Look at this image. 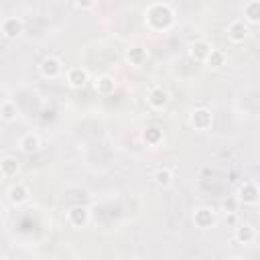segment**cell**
I'll return each mask as SVG.
<instances>
[{"mask_svg":"<svg viewBox=\"0 0 260 260\" xmlns=\"http://www.w3.org/2000/svg\"><path fill=\"white\" fill-rule=\"evenodd\" d=\"M144 24L152 32H165L175 24V10L167 2H154L144 10Z\"/></svg>","mask_w":260,"mask_h":260,"instance_id":"cell-1","label":"cell"},{"mask_svg":"<svg viewBox=\"0 0 260 260\" xmlns=\"http://www.w3.org/2000/svg\"><path fill=\"white\" fill-rule=\"evenodd\" d=\"M193 223H195V228L197 230H211L215 223H217V211L213 209V207H209V205H199V207H195L193 209Z\"/></svg>","mask_w":260,"mask_h":260,"instance_id":"cell-2","label":"cell"},{"mask_svg":"<svg viewBox=\"0 0 260 260\" xmlns=\"http://www.w3.org/2000/svg\"><path fill=\"white\" fill-rule=\"evenodd\" d=\"M225 35H228V41L234 43V45H242L244 41H248L250 37V26L244 22V20H232L225 28Z\"/></svg>","mask_w":260,"mask_h":260,"instance_id":"cell-3","label":"cell"},{"mask_svg":"<svg viewBox=\"0 0 260 260\" xmlns=\"http://www.w3.org/2000/svg\"><path fill=\"white\" fill-rule=\"evenodd\" d=\"M39 71H41V75H43L45 79H57V77H61V73H63V61H61L59 57L49 55V57H45V59L41 61Z\"/></svg>","mask_w":260,"mask_h":260,"instance_id":"cell-4","label":"cell"},{"mask_svg":"<svg viewBox=\"0 0 260 260\" xmlns=\"http://www.w3.org/2000/svg\"><path fill=\"white\" fill-rule=\"evenodd\" d=\"M65 81H67L69 87L81 89V87H85V85L91 81V77H89V71H87L85 67H71V69H67V73H65Z\"/></svg>","mask_w":260,"mask_h":260,"instance_id":"cell-5","label":"cell"},{"mask_svg":"<svg viewBox=\"0 0 260 260\" xmlns=\"http://www.w3.org/2000/svg\"><path fill=\"white\" fill-rule=\"evenodd\" d=\"M189 124L195 130H209L213 124V114L209 108H195L189 116Z\"/></svg>","mask_w":260,"mask_h":260,"instance_id":"cell-6","label":"cell"},{"mask_svg":"<svg viewBox=\"0 0 260 260\" xmlns=\"http://www.w3.org/2000/svg\"><path fill=\"white\" fill-rule=\"evenodd\" d=\"M89 217H91V211L87 205H75L67 211V221L73 228H85L89 223Z\"/></svg>","mask_w":260,"mask_h":260,"instance_id":"cell-7","label":"cell"},{"mask_svg":"<svg viewBox=\"0 0 260 260\" xmlns=\"http://www.w3.org/2000/svg\"><path fill=\"white\" fill-rule=\"evenodd\" d=\"M238 201L240 203H244V205H254L256 201H258V185L254 183V181H244V183H240V187H238Z\"/></svg>","mask_w":260,"mask_h":260,"instance_id":"cell-8","label":"cell"},{"mask_svg":"<svg viewBox=\"0 0 260 260\" xmlns=\"http://www.w3.org/2000/svg\"><path fill=\"white\" fill-rule=\"evenodd\" d=\"M116 87H118V81H116V77L110 75V73H102V75H98V77L93 79V89H95L100 95H112V93L116 91Z\"/></svg>","mask_w":260,"mask_h":260,"instance_id":"cell-9","label":"cell"},{"mask_svg":"<svg viewBox=\"0 0 260 260\" xmlns=\"http://www.w3.org/2000/svg\"><path fill=\"white\" fill-rule=\"evenodd\" d=\"M169 91L165 89V87H160V85H156V87H152L150 91H148V95H146V102H148V106L152 108V110H162V108H167V104H169Z\"/></svg>","mask_w":260,"mask_h":260,"instance_id":"cell-10","label":"cell"},{"mask_svg":"<svg viewBox=\"0 0 260 260\" xmlns=\"http://www.w3.org/2000/svg\"><path fill=\"white\" fill-rule=\"evenodd\" d=\"M22 28H24V24H22V20H20L18 16H8V18H4L2 24H0V32H2V37H6V39H16V37L22 32Z\"/></svg>","mask_w":260,"mask_h":260,"instance_id":"cell-11","label":"cell"},{"mask_svg":"<svg viewBox=\"0 0 260 260\" xmlns=\"http://www.w3.org/2000/svg\"><path fill=\"white\" fill-rule=\"evenodd\" d=\"M211 49H213L211 43H207L205 39L193 41V43L189 45V57H191L193 61H197V63H203V61L207 59V55H209Z\"/></svg>","mask_w":260,"mask_h":260,"instance_id":"cell-12","label":"cell"},{"mask_svg":"<svg viewBox=\"0 0 260 260\" xmlns=\"http://www.w3.org/2000/svg\"><path fill=\"white\" fill-rule=\"evenodd\" d=\"M28 199H30V191H28V187L22 185V183H16V185H12V187L8 189V201H10L12 205H22V203H26Z\"/></svg>","mask_w":260,"mask_h":260,"instance_id":"cell-13","label":"cell"},{"mask_svg":"<svg viewBox=\"0 0 260 260\" xmlns=\"http://www.w3.org/2000/svg\"><path fill=\"white\" fill-rule=\"evenodd\" d=\"M18 148H20L24 154H32V152H37V150L41 148V138H39V134H35V132H26V134H22L20 140H18Z\"/></svg>","mask_w":260,"mask_h":260,"instance_id":"cell-14","label":"cell"},{"mask_svg":"<svg viewBox=\"0 0 260 260\" xmlns=\"http://www.w3.org/2000/svg\"><path fill=\"white\" fill-rule=\"evenodd\" d=\"M126 61L132 65V67H142L146 61H148V51L144 47H130L126 51Z\"/></svg>","mask_w":260,"mask_h":260,"instance_id":"cell-15","label":"cell"},{"mask_svg":"<svg viewBox=\"0 0 260 260\" xmlns=\"http://www.w3.org/2000/svg\"><path fill=\"white\" fill-rule=\"evenodd\" d=\"M244 22L246 24H258L260 22V2L248 0L244 4Z\"/></svg>","mask_w":260,"mask_h":260,"instance_id":"cell-16","label":"cell"},{"mask_svg":"<svg viewBox=\"0 0 260 260\" xmlns=\"http://www.w3.org/2000/svg\"><path fill=\"white\" fill-rule=\"evenodd\" d=\"M173 171L171 169H165V167H160V169H156L154 173H152V183L158 187V189H169L171 185H173Z\"/></svg>","mask_w":260,"mask_h":260,"instance_id":"cell-17","label":"cell"},{"mask_svg":"<svg viewBox=\"0 0 260 260\" xmlns=\"http://www.w3.org/2000/svg\"><path fill=\"white\" fill-rule=\"evenodd\" d=\"M234 228H236L234 238H236L238 244H252V242H254L256 230H254L250 223H240V225H234Z\"/></svg>","mask_w":260,"mask_h":260,"instance_id":"cell-18","label":"cell"},{"mask_svg":"<svg viewBox=\"0 0 260 260\" xmlns=\"http://www.w3.org/2000/svg\"><path fill=\"white\" fill-rule=\"evenodd\" d=\"M142 140L148 144V146H158L160 142H162V130L160 128H156V126H148V128H144L142 130Z\"/></svg>","mask_w":260,"mask_h":260,"instance_id":"cell-19","label":"cell"},{"mask_svg":"<svg viewBox=\"0 0 260 260\" xmlns=\"http://www.w3.org/2000/svg\"><path fill=\"white\" fill-rule=\"evenodd\" d=\"M225 61H228V55L221 49H211L203 63H207V67H211V69H221L225 65Z\"/></svg>","mask_w":260,"mask_h":260,"instance_id":"cell-20","label":"cell"},{"mask_svg":"<svg viewBox=\"0 0 260 260\" xmlns=\"http://www.w3.org/2000/svg\"><path fill=\"white\" fill-rule=\"evenodd\" d=\"M16 118H18V108H16V104L10 102V100H4V102L0 104V120H4V122H14Z\"/></svg>","mask_w":260,"mask_h":260,"instance_id":"cell-21","label":"cell"},{"mask_svg":"<svg viewBox=\"0 0 260 260\" xmlns=\"http://www.w3.org/2000/svg\"><path fill=\"white\" fill-rule=\"evenodd\" d=\"M0 169L4 171V175H6V177H14V175L18 173V160H16L14 156L6 154V156H2V158H0Z\"/></svg>","mask_w":260,"mask_h":260,"instance_id":"cell-22","label":"cell"},{"mask_svg":"<svg viewBox=\"0 0 260 260\" xmlns=\"http://www.w3.org/2000/svg\"><path fill=\"white\" fill-rule=\"evenodd\" d=\"M73 4H75L79 10H91V8L98 4V0H73Z\"/></svg>","mask_w":260,"mask_h":260,"instance_id":"cell-23","label":"cell"},{"mask_svg":"<svg viewBox=\"0 0 260 260\" xmlns=\"http://www.w3.org/2000/svg\"><path fill=\"white\" fill-rule=\"evenodd\" d=\"M236 221H238V219H236V215H234V213H230V215H228V223H230V225H238Z\"/></svg>","mask_w":260,"mask_h":260,"instance_id":"cell-24","label":"cell"},{"mask_svg":"<svg viewBox=\"0 0 260 260\" xmlns=\"http://www.w3.org/2000/svg\"><path fill=\"white\" fill-rule=\"evenodd\" d=\"M4 179H6V175H4V171H2V169H0V183H2V181H4Z\"/></svg>","mask_w":260,"mask_h":260,"instance_id":"cell-25","label":"cell"},{"mask_svg":"<svg viewBox=\"0 0 260 260\" xmlns=\"http://www.w3.org/2000/svg\"><path fill=\"white\" fill-rule=\"evenodd\" d=\"M4 211V201H2V197H0V213Z\"/></svg>","mask_w":260,"mask_h":260,"instance_id":"cell-26","label":"cell"}]
</instances>
